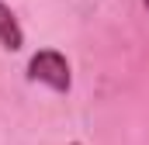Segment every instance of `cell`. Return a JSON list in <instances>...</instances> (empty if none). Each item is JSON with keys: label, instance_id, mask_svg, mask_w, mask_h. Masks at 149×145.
I'll return each instance as SVG.
<instances>
[{"label": "cell", "instance_id": "6da1fadb", "mask_svg": "<svg viewBox=\"0 0 149 145\" xmlns=\"http://www.w3.org/2000/svg\"><path fill=\"white\" fill-rule=\"evenodd\" d=\"M28 79L42 83L56 93H70L73 86V72H70V59L59 52V48H42L28 59Z\"/></svg>", "mask_w": 149, "mask_h": 145}, {"label": "cell", "instance_id": "277c9868", "mask_svg": "<svg viewBox=\"0 0 149 145\" xmlns=\"http://www.w3.org/2000/svg\"><path fill=\"white\" fill-rule=\"evenodd\" d=\"M70 145H80V142H70Z\"/></svg>", "mask_w": 149, "mask_h": 145}, {"label": "cell", "instance_id": "7a4b0ae2", "mask_svg": "<svg viewBox=\"0 0 149 145\" xmlns=\"http://www.w3.org/2000/svg\"><path fill=\"white\" fill-rule=\"evenodd\" d=\"M0 45H3L7 52H17V48L24 45V31H21L14 10H10L3 0H0Z\"/></svg>", "mask_w": 149, "mask_h": 145}, {"label": "cell", "instance_id": "3957f363", "mask_svg": "<svg viewBox=\"0 0 149 145\" xmlns=\"http://www.w3.org/2000/svg\"><path fill=\"white\" fill-rule=\"evenodd\" d=\"M142 7H146V14H149V0H142Z\"/></svg>", "mask_w": 149, "mask_h": 145}]
</instances>
